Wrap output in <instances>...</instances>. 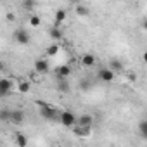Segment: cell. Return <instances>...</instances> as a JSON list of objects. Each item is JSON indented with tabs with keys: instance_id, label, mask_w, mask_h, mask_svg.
I'll list each match as a JSON object with an SVG mask.
<instances>
[{
	"instance_id": "obj_13",
	"label": "cell",
	"mask_w": 147,
	"mask_h": 147,
	"mask_svg": "<svg viewBox=\"0 0 147 147\" xmlns=\"http://www.w3.org/2000/svg\"><path fill=\"white\" fill-rule=\"evenodd\" d=\"M49 35H50V38H52V40H55V42L62 38V31H61L57 26H52V28H50V31H49Z\"/></svg>"
},
{
	"instance_id": "obj_19",
	"label": "cell",
	"mask_w": 147,
	"mask_h": 147,
	"mask_svg": "<svg viewBox=\"0 0 147 147\" xmlns=\"http://www.w3.org/2000/svg\"><path fill=\"white\" fill-rule=\"evenodd\" d=\"M76 12H78V16H88V7H85V5H76Z\"/></svg>"
},
{
	"instance_id": "obj_24",
	"label": "cell",
	"mask_w": 147,
	"mask_h": 147,
	"mask_svg": "<svg viewBox=\"0 0 147 147\" xmlns=\"http://www.w3.org/2000/svg\"><path fill=\"white\" fill-rule=\"evenodd\" d=\"M142 28H144V30H145V31H147V18H145V19H144V21H142Z\"/></svg>"
},
{
	"instance_id": "obj_22",
	"label": "cell",
	"mask_w": 147,
	"mask_h": 147,
	"mask_svg": "<svg viewBox=\"0 0 147 147\" xmlns=\"http://www.w3.org/2000/svg\"><path fill=\"white\" fill-rule=\"evenodd\" d=\"M80 88H82V90H88V88H90V82H88V80H82V82H80Z\"/></svg>"
},
{
	"instance_id": "obj_17",
	"label": "cell",
	"mask_w": 147,
	"mask_h": 147,
	"mask_svg": "<svg viewBox=\"0 0 147 147\" xmlns=\"http://www.w3.org/2000/svg\"><path fill=\"white\" fill-rule=\"evenodd\" d=\"M18 88H19V92H21V94H28V92H30V88H31V85H30L28 82H21Z\"/></svg>"
},
{
	"instance_id": "obj_1",
	"label": "cell",
	"mask_w": 147,
	"mask_h": 147,
	"mask_svg": "<svg viewBox=\"0 0 147 147\" xmlns=\"http://www.w3.org/2000/svg\"><path fill=\"white\" fill-rule=\"evenodd\" d=\"M38 106H40V116H43V118L49 119V121H59V123H61V114H62V111H59V109H55V107H50V106H47L45 102H38Z\"/></svg>"
},
{
	"instance_id": "obj_10",
	"label": "cell",
	"mask_w": 147,
	"mask_h": 147,
	"mask_svg": "<svg viewBox=\"0 0 147 147\" xmlns=\"http://www.w3.org/2000/svg\"><path fill=\"white\" fill-rule=\"evenodd\" d=\"M57 90L62 92V94H67V92L71 90V85L66 82V78H61V80L57 82Z\"/></svg>"
},
{
	"instance_id": "obj_14",
	"label": "cell",
	"mask_w": 147,
	"mask_h": 147,
	"mask_svg": "<svg viewBox=\"0 0 147 147\" xmlns=\"http://www.w3.org/2000/svg\"><path fill=\"white\" fill-rule=\"evenodd\" d=\"M82 64H83V66H87V67H90V66H94V64H95V57H94L92 54H85V55L82 57Z\"/></svg>"
},
{
	"instance_id": "obj_3",
	"label": "cell",
	"mask_w": 147,
	"mask_h": 147,
	"mask_svg": "<svg viewBox=\"0 0 147 147\" xmlns=\"http://www.w3.org/2000/svg\"><path fill=\"white\" fill-rule=\"evenodd\" d=\"M61 125L66 126V128L75 126V125H76V118H75V114H73L71 111H62V114H61Z\"/></svg>"
},
{
	"instance_id": "obj_9",
	"label": "cell",
	"mask_w": 147,
	"mask_h": 147,
	"mask_svg": "<svg viewBox=\"0 0 147 147\" xmlns=\"http://www.w3.org/2000/svg\"><path fill=\"white\" fill-rule=\"evenodd\" d=\"M35 69H36V73H49V62L43 59H38L35 62Z\"/></svg>"
},
{
	"instance_id": "obj_23",
	"label": "cell",
	"mask_w": 147,
	"mask_h": 147,
	"mask_svg": "<svg viewBox=\"0 0 147 147\" xmlns=\"http://www.w3.org/2000/svg\"><path fill=\"white\" fill-rule=\"evenodd\" d=\"M35 5V2H31V0H26V2H23V7L24 9H31Z\"/></svg>"
},
{
	"instance_id": "obj_12",
	"label": "cell",
	"mask_w": 147,
	"mask_h": 147,
	"mask_svg": "<svg viewBox=\"0 0 147 147\" xmlns=\"http://www.w3.org/2000/svg\"><path fill=\"white\" fill-rule=\"evenodd\" d=\"M64 19H66V11H64V9H59V11L55 12V21H54V26H57V28H59V24H61Z\"/></svg>"
},
{
	"instance_id": "obj_15",
	"label": "cell",
	"mask_w": 147,
	"mask_h": 147,
	"mask_svg": "<svg viewBox=\"0 0 147 147\" xmlns=\"http://www.w3.org/2000/svg\"><path fill=\"white\" fill-rule=\"evenodd\" d=\"M16 144H18V147H28V138H26V135H23V133H16Z\"/></svg>"
},
{
	"instance_id": "obj_11",
	"label": "cell",
	"mask_w": 147,
	"mask_h": 147,
	"mask_svg": "<svg viewBox=\"0 0 147 147\" xmlns=\"http://www.w3.org/2000/svg\"><path fill=\"white\" fill-rule=\"evenodd\" d=\"M57 75H59V78H67L69 75H71V67L69 66H59L57 67Z\"/></svg>"
},
{
	"instance_id": "obj_8",
	"label": "cell",
	"mask_w": 147,
	"mask_h": 147,
	"mask_svg": "<svg viewBox=\"0 0 147 147\" xmlns=\"http://www.w3.org/2000/svg\"><path fill=\"white\" fill-rule=\"evenodd\" d=\"M109 69H111L113 73H121L125 67H123V62H121L119 59H111V61H109Z\"/></svg>"
},
{
	"instance_id": "obj_5",
	"label": "cell",
	"mask_w": 147,
	"mask_h": 147,
	"mask_svg": "<svg viewBox=\"0 0 147 147\" xmlns=\"http://www.w3.org/2000/svg\"><path fill=\"white\" fill-rule=\"evenodd\" d=\"M92 125H94V118H92L90 114H83V116H80V119H78V126H82V128H88V130H90Z\"/></svg>"
},
{
	"instance_id": "obj_18",
	"label": "cell",
	"mask_w": 147,
	"mask_h": 147,
	"mask_svg": "<svg viewBox=\"0 0 147 147\" xmlns=\"http://www.w3.org/2000/svg\"><path fill=\"white\" fill-rule=\"evenodd\" d=\"M75 133H76V135H80V137H87V135L90 133V130H88V128H82V126H76V128H75Z\"/></svg>"
},
{
	"instance_id": "obj_4",
	"label": "cell",
	"mask_w": 147,
	"mask_h": 147,
	"mask_svg": "<svg viewBox=\"0 0 147 147\" xmlns=\"http://www.w3.org/2000/svg\"><path fill=\"white\" fill-rule=\"evenodd\" d=\"M113 78H114V73H113L109 67L99 69V80H100V82H113Z\"/></svg>"
},
{
	"instance_id": "obj_2",
	"label": "cell",
	"mask_w": 147,
	"mask_h": 147,
	"mask_svg": "<svg viewBox=\"0 0 147 147\" xmlns=\"http://www.w3.org/2000/svg\"><path fill=\"white\" fill-rule=\"evenodd\" d=\"M14 38H16V42L21 43V45H26V43L31 42V35H30L28 30H24V28H18L16 33H14Z\"/></svg>"
},
{
	"instance_id": "obj_7",
	"label": "cell",
	"mask_w": 147,
	"mask_h": 147,
	"mask_svg": "<svg viewBox=\"0 0 147 147\" xmlns=\"http://www.w3.org/2000/svg\"><path fill=\"white\" fill-rule=\"evenodd\" d=\"M11 87H12V82L7 80V78H2V80H0V95H7Z\"/></svg>"
},
{
	"instance_id": "obj_25",
	"label": "cell",
	"mask_w": 147,
	"mask_h": 147,
	"mask_svg": "<svg viewBox=\"0 0 147 147\" xmlns=\"http://www.w3.org/2000/svg\"><path fill=\"white\" fill-rule=\"evenodd\" d=\"M144 61L147 62V52H144Z\"/></svg>"
},
{
	"instance_id": "obj_20",
	"label": "cell",
	"mask_w": 147,
	"mask_h": 147,
	"mask_svg": "<svg viewBox=\"0 0 147 147\" xmlns=\"http://www.w3.org/2000/svg\"><path fill=\"white\" fill-rule=\"evenodd\" d=\"M57 52H59V45H57V43H52V45L47 49V55H55Z\"/></svg>"
},
{
	"instance_id": "obj_6",
	"label": "cell",
	"mask_w": 147,
	"mask_h": 147,
	"mask_svg": "<svg viewBox=\"0 0 147 147\" xmlns=\"http://www.w3.org/2000/svg\"><path fill=\"white\" fill-rule=\"evenodd\" d=\"M11 121H12L14 125H19V123H23V121H24V113H23V111H19V109H14V111H11Z\"/></svg>"
},
{
	"instance_id": "obj_21",
	"label": "cell",
	"mask_w": 147,
	"mask_h": 147,
	"mask_svg": "<svg viewBox=\"0 0 147 147\" xmlns=\"http://www.w3.org/2000/svg\"><path fill=\"white\" fill-rule=\"evenodd\" d=\"M40 23H42V21H40V18H38V16H31V18H30V24H31L33 28L40 26Z\"/></svg>"
},
{
	"instance_id": "obj_16",
	"label": "cell",
	"mask_w": 147,
	"mask_h": 147,
	"mask_svg": "<svg viewBox=\"0 0 147 147\" xmlns=\"http://www.w3.org/2000/svg\"><path fill=\"white\" fill-rule=\"evenodd\" d=\"M138 133L142 135V138L147 140V119H142V121L138 123Z\"/></svg>"
}]
</instances>
